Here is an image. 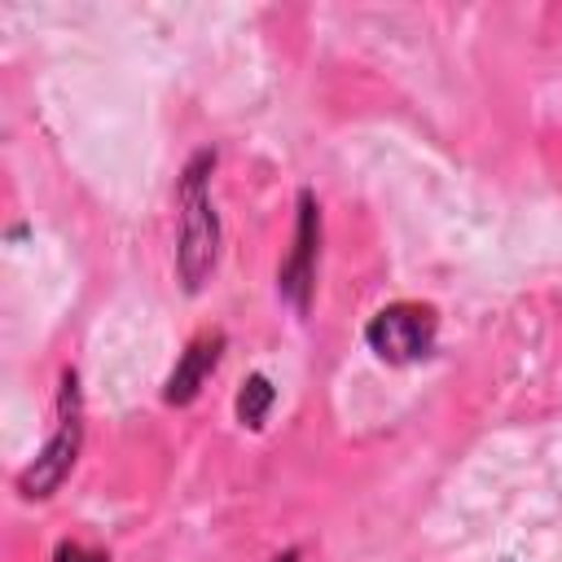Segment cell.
<instances>
[{
  "instance_id": "1",
  "label": "cell",
  "mask_w": 562,
  "mask_h": 562,
  "mask_svg": "<svg viewBox=\"0 0 562 562\" xmlns=\"http://www.w3.org/2000/svg\"><path fill=\"white\" fill-rule=\"evenodd\" d=\"M215 167V154L202 149L180 180V246H176V268L184 290H202V281L215 268L220 255V215L211 206V189H206V171Z\"/></svg>"
},
{
  "instance_id": "6",
  "label": "cell",
  "mask_w": 562,
  "mask_h": 562,
  "mask_svg": "<svg viewBox=\"0 0 562 562\" xmlns=\"http://www.w3.org/2000/svg\"><path fill=\"white\" fill-rule=\"evenodd\" d=\"M272 400H277L272 382H268L263 373H250V378L241 382V391H237V417H241L250 430H259L263 417H268V408H272Z\"/></svg>"
},
{
  "instance_id": "5",
  "label": "cell",
  "mask_w": 562,
  "mask_h": 562,
  "mask_svg": "<svg viewBox=\"0 0 562 562\" xmlns=\"http://www.w3.org/2000/svg\"><path fill=\"white\" fill-rule=\"evenodd\" d=\"M220 351H224V334L220 329H206V334H198L189 347H184V356H180V364L171 369V378H167V404H189L198 391H202V382L211 378V369L220 364Z\"/></svg>"
},
{
  "instance_id": "3",
  "label": "cell",
  "mask_w": 562,
  "mask_h": 562,
  "mask_svg": "<svg viewBox=\"0 0 562 562\" xmlns=\"http://www.w3.org/2000/svg\"><path fill=\"white\" fill-rule=\"evenodd\" d=\"M439 338V316L426 303H386L382 312L369 316L364 325V342L373 356H382L386 364H413L426 360L435 351Z\"/></svg>"
},
{
  "instance_id": "7",
  "label": "cell",
  "mask_w": 562,
  "mask_h": 562,
  "mask_svg": "<svg viewBox=\"0 0 562 562\" xmlns=\"http://www.w3.org/2000/svg\"><path fill=\"white\" fill-rule=\"evenodd\" d=\"M57 562H105V553H92L83 544H57Z\"/></svg>"
},
{
  "instance_id": "2",
  "label": "cell",
  "mask_w": 562,
  "mask_h": 562,
  "mask_svg": "<svg viewBox=\"0 0 562 562\" xmlns=\"http://www.w3.org/2000/svg\"><path fill=\"white\" fill-rule=\"evenodd\" d=\"M79 443H83V395H79L75 369H66L61 373V391H57V426H53L48 443L40 448V457L22 470L18 492L31 496V501L35 496H53L61 487V479L75 470Z\"/></svg>"
},
{
  "instance_id": "4",
  "label": "cell",
  "mask_w": 562,
  "mask_h": 562,
  "mask_svg": "<svg viewBox=\"0 0 562 562\" xmlns=\"http://www.w3.org/2000/svg\"><path fill=\"white\" fill-rule=\"evenodd\" d=\"M316 255H321V206L316 198L303 189L299 193V228H294V250L281 268V294L307 312L312 303V290H316Z\"/></svg>"
}]
</instances>
